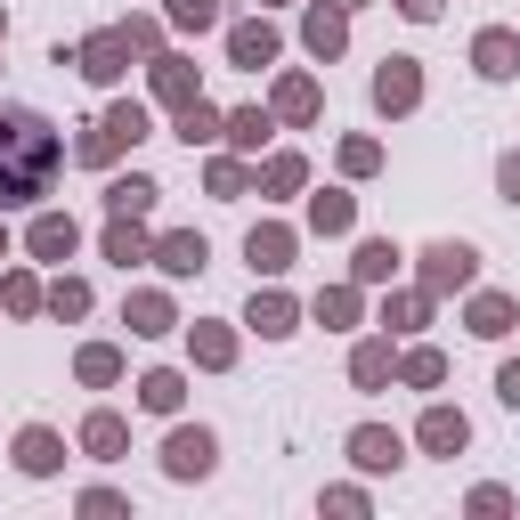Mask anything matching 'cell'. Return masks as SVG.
<instances>
[{
	"label": "cell",
	"instance_id": "cell-21",
	"mask_svg": "<svg viewBox=\"0 0 520 520\" xmlns=\"http://www.w3.org/2000/svg\"><path fill=\"white\" fill-rule=\"evenodd\" d=\"M130 317H139V334H163V325H171V309H163V301H139Z\"/></svg>",
	"mask_w": 520,
	"mask_h": 520
},
{
	"label": "cell",
	"instance_id": "cell-19",
	"mask_svg": "<svg viewBox=\"0 0 520 520\" xmlns=\"http://www.w3.org/2000/svg\"><path fill=\"white\" fill-rule=\"evenodd\" d=\"M390 260H399L390 244H366V252H358V277H366V285H374V277H390Z\"/></svg>",
	"mask_w": 520,
	"mask_h": 520
},
{
	"label": "cell",
	"instance_id": "cell-2",
	"mask_svg": "<svg viewBox=\"0 0 520 520\" xmlns=\"http://www.w3.org/2000/svg\"><path fill=\"white\" fill-rule=\"evenodd\" d=\"M163 464H171V480H204L212 472V431H171Z\"/></svg>",
	"mask_w": 520,
	"mask_h": 520
},
{
	"label": "cell",
	"instance_id": "cell-6",
	"mask_svg": "<svg viewBox=\"0 0 520 520\" xmlns=\"http://www.w3.org/2000/svg\"><path fill=\"white\" fill-rule=\"evenodd\" d=\"M277 57V33L269 25H236V65H269Z\"/></svg>",
	"mask_w": 520,
	"mask_h": 520
},
{
	"label": "cell",
	"instance_id": "cell-16",
	"mask_svg": "<svg viewBox=\"0 0 520 520\" xmlns=\"http://www.w3.org/2000/svg\"><path fill=\"white\" fill-rule=\"evenodd\" d=\"M252 325H260V334H293V309L269 293V301H252Z\"/></svg>",
	"mask_w": 520,
	"mask_h": 520
},
{
	"label": "cell",
	"instance_id": "cell-11",
	"mask_svg": "<svg viewBox=\"0 0 520 520\" xmlns=\"http://www.w3.org/2000/svg\"><path fill=\"white\" fill-rule=\"evenodd\" d=\"M512 57H520L512 33H480V74H512Z\"/></svg>",
	"mask_w": 520,
	"mask_h": 520
},
{
	"label": "cell",
	"instance_id": "cell-8",
	"mask_svg": "<svg viewBox=\"0 0 520 520\" xmlns=\"http://www.w3.org/2000/svg\"><path fill=\"white\" fill-rule=\"evenodd\" d=\"M464 277H472V252L464 244H439L431 252V285H464Z\"/></svg>",
	"mask_w": 520,
	"mask_h": 520
},
{
	"label": "cell",
	"instance_id": "cell-18",
	"mask_svg": "<svg viewBox=\"0 0 520 520\" xmlns=\"http://www.w3.org/2000/svg\"><path fill=\"white\" fill-rule=\"evenodd\" d=\"M82 439H90L98 455H114V447H122V423H114V415H90V431H82Z\"/></svg>",
	"mask_w": 520,
	"mask_h": 520
},
{
	"label": "cell",
	"instance_id": "cell-20",
	"mask_svg": "<svg viewBox=\"0 0 520 520\" xmlns=\"http://www.w3.org/2000/svg\"><path fill=\"white\" fill-rule=\"evenodd\" d=\"M317 228H350V195H317Z\"/></svg>",
	"mask_w": 520,
	"mask_h": 520
},
{
	"label": "cell",
	"instance_id": "cell-22",
	"mask_svg": "<svg viewBox=\"0 0 520 520\" xmlns=\"http://www.w3.org/2000/svg\"><path fill=\"white\" fill-rule=\"evenodd\" d=\"M171 17L179 25H212V0H171Z\"/></svg>",
	"mask_w": 520,
	"mask_h": 520
},
{
	"label": "cell",
	"instance_id": "cell-9",
	"mask_svg": "<svg viewBox=\"0 0 520 520\" xmlns=\"http://www.w3.org/2000/svg\"><path fill=\"white\" fill-rule=\"evenodd\" d=\"M285 252H293L285 228H252V269H285Z\"/></svg>",
	"mask_w": 520,
	"mask_h": 520
},
{
	"label": "cell",
	"instance_id": "cell-3",
	"mask_svg": "<svg viewBox=\"0 0 520 520\" xmlns=\"http://www.w3.org/2000/svg\"><path fill=\"white\" fill-rule=\"evenodd\" d=\"M350 455H358L366 472H390V464H399V431H358V439H350Z\"/></svg>",
	"mask_w": 520,
	"mask_h": 520
},
{
	"label": "cell",
	"instance_id": "cell-10",
	"mask_svg": "<svg viewBox=\"0 0 520 520\" xmlns=\"http://www.w3.org/2000/svg\"><path fill=\"white\" fill-rule=\"evenodd\" d=\"M17 464H25V472H57V439H49V431H25V439H17Z\"/></svg>",
	"mask_w": 520,
	"mask_h": 520
},
{
	"label": "cell",
	"instance_id": "cell-17",
	"mask_svg": "<svg viewBox=\"0 0 520 520\" xmlns=\"http://www.w3.org/2000/svg\"><path fill=\"white\" fill-rule=\"evenodd\" d=\"M504 325H512L504 301H472V334H504Z\"/></svg>",
	"mask_w": 520,
	"mask_h": 520
},
{
	"label": "cell",
	"instance_id": "cell-5",
	"mask_svg": "<svg viewBox=\"0 0 520 520\" xmlns=\"http://www.w3.org/2000/svg\"><path fill=\"white\" fill-rule=\"evenodd\" d=\"M163 269L171 277H195V269H204V236H163Z\"/></svg>",
	"mask_w": 520,
	"mask_h": 520
},
{
	"label": "cell",
	"instance_id": "cell-1",
	"mask_svg": "<svg viewBox=\"0 0 520 520\" xmlns=\"http://www.w3.org/2000/svg\"><path fill=\"white\" fill-rule=\"evenodd\" d=\"M57 163H65V147H57V130L41 114H25V106L0 114V204H33V195H49Z\"/></svg>",
	"mask_w": 520,
	"mask_h": 520
},
{
	"label": "cell",
	"instance_id": "cell-7",
	"mask_svg": "<svg viewBox=\"0 0 520 520\" xmlns=\"http://www.w3.org/2000/svg\"><path fill=\"white\" fill-rule=\"evenodd\" d=\"M106 204H114L122 220H139V212L155 204V179H114V195H106Z\"/></svg>",
	"mask_w": 520,
	"mask_h": 520
},
{
	"label": "cell",
	"instance_id": "cell-14",
	"mask_svg": "<svg viewBox=\"0 0 520 520\" xmlns=\"http://www.w3.org/2000/svg\"><path fill=\"white\" fill-rule=\"evenodd\" d=\"M139 399H147L155 415H171V407H179V374H147V382H139Z\"/></svg>",
	"mask_w": 520,
	"mask_h": 520
},
{
	"label": "cell",
	"instance_id": "cell-15",
	"mask_svg": "<svg viewBox=\"0 0 520 520\" xmlns=\"http://www.w3.org/2000/svg\"><path fill=\"white\" fill-rule=\"evenodd\" d=\"M33 252H49V260L74 252V220H41V228H33Z\"/></svg>",
	"mask_w": 520,
	"mask_h": 520
},
{
	"label": "cell",
	"instance_id": "cell-13",
	"mask_svg": "<svg viewBox=\"0 0 520 520\" xmlns=\"http://www.w3.org/2000/svg\"><path fill=\"white\" fill-rule=\"evenodd\" d=\"M309 49H317V57H334V49H342V17H334V9H317V17H309Z\"/></svg>",
	"mask_w": 520,
	"mask_h": 520
},
{
	"label": "cell",
	"instance_id": "cell-23",
	"mask_svg": "<svg viewBox=\"0 0 520 520\" xmlns=\"http://www.w3.org/2000/svg\"><path fill=\"white\" fill-rule=\"evenodd\" d=\"M496 390H504V407H520V366H504V382H496Z\"/></svg>",
	"mask_w": 520,
	"mask_h": 520
},
{
	"label": "cell",
	"instance_id": "cell-24",
	"mask_svg": "<svg viewBox=\"0 0 520 520\" xmlns=\"http://www.w3.org/2000/svg\"><path fill=\"white\" fill-rule=\"evenodd\" d=\"M504 195H512V204H520V155L504 163Z\"/></svg>",
	"mask_w": 520,
	"mask_h": 520
},
{
	"label": "cell",
	"instance_id": "cell-12",
	"mask_svg": "<svg viewBox=\"0 0 520 520\" xmlns=\"http://www.w3.org/2000/svg\"><path fill=\"white\" fill-rule=\"evenodd\" d=\"M423 447H464V415H447V407H431V423H423Z\"/></svg>",
	"mask_w": 520,
	"mask_h": 520
},
{
	"label": "cell",
	"instance_id": "cell-4",
	"mask_svg": "<svg viewBox=\"0 0 520 520\" xmlns=\"http://www.w3.org/2000/svg\"><path fill=\"white\" fill-rule=\"evenodd\" d=\"M374 98H382L390 114H399V106H415V65H382V74H374Z\"/></svg>",
	"mask_w": 520,
	"mask_h": 520
}]
</instances>
